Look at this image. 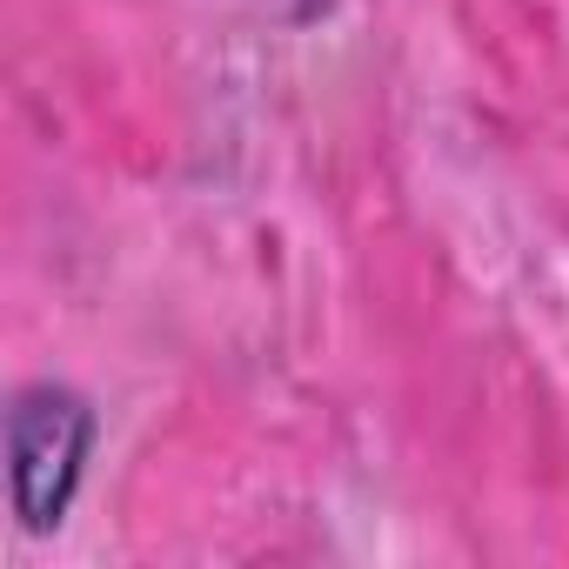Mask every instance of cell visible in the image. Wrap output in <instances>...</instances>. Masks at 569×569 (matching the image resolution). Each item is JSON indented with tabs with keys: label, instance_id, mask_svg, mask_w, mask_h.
<instances>
[{
	"label": "cell",
	"instance_id": "6da1fadb",
	"mask_svg": "<svg viewBox=\"0 0 569 569\" xmlns=\"http://www.w3.org/2000/svg\"><path fill=\"white\" fill-rule=\"evenodd\" d=\"M101 416L68 382H28L8 409V476H14V516L28 536H48L68 522L74 489L88 476Z\"/></svg>",
	"mask_w": 569,
	"mask_h": 569
}]
</instances>
